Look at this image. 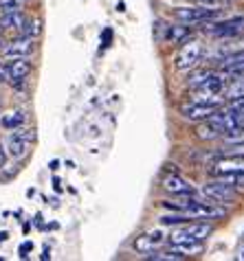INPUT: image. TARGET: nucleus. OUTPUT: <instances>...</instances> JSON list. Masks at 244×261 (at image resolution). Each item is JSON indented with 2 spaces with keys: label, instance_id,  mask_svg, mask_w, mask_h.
Segmentation results:
<instances>
[{
  "label": "nucleus",
  "instance_id": "473e14b6",
  "mask_svg": "<svg viewBox=\"0 0 244 261\" xmlns=\"http://www.w3.org/2000/svg\"><path fill=\"white\" fill-rule=\"evenodd\" d=\"M7 237H9V235H7V233H0V242H5V239Z\"/></svg>",
  "mask_w": 244,
  "mask_h": 261
},
{
  "label": "nucleus",
  "instance_id": "20e7f679",
  "mask_svg": "<svg viewBox=\"0 0 244 261\" xmlns=\"http://www.w3.org/2000/svg\"><path fill=\"white\" fill-rule=\"evenodd\" d=\"M222 9H209V7H181L174 11L176 20H181L183 24H193V22H209L218 16Z\"/></svg>",
  "mask_w": 244,
  "mask_h": 261
},
{
  "label": "nucleus",
  "instance_id": "a878e982",
  "mask_svg": "<svg viewBox=\"0 0 244 261\" xmlns=\"http://www.w3.org/2000/svg\"><path fill=\"white\" fill-rule=\"evenodd\" d=\"M33 250V244L31 242H25L22 246H20V259H27L29 255H27V252H31Z\"/></svg>",
  "mask_w": 244,
  "mask_h": 261
},
{
  "label": "nucleus",
  "instance_id": "7ed1b4c3",
  "mask_svg": "<svg viewBox=\"0 0 244 261\" xmlns=\"http://www.w3.org/2000/svg\"><path fill=\"white\" fill-rule=\"evenodd\" d=\"M35 141V132L33 129H22V127H16L9 139H7V154L11 158H22L27 156L31 143Z\"/></svg>",
  "mask_w": 244,
  "mask_h": 261
},
{
  "label": "nucleus",
  "instance_id": "9b49d317",
  "mask_svg": "<svg viewBox=\"0 0 244 261\" xmlns=\"http://www.w3.org/2000/svg\"><path fill=\"white\" fill-rule=\"evenodd\" d=\"M220 70L222 75L227 77H235L244 72V50H238V53H229L227 57L220 60Z\"/></svg>",
  "mask_w": 244,
  "mask_h": 261
},
{
  "label": "nucleus",
  "instance_id": "1a4fd4ad",
  "mask_svg": "<svg viewBox=\"0 0 244 261\" xmlns=\"http://www.w3.org/2000/svg\"><path fill=\"white\" fill-rule=\"evenodd\" d=\"M213 176L216 173H233V171H244V156H235V154H229V156H220L213 161Z\"/></svg>",
  "mask_w": 244,
  "mask_h": 261
},
{
  "label": "nucleus",
  "instance_id": "6e6552de",
  "mask_svg": "<svg viewBox=\"0 0 244 261\" xmlns=\"http://www.w3.org/2000/svg\"><path fill=\"white\" fill-rule=\"evenodd\" d=\"M218 108L216 106H209V103H198V101H191V103H185L181 106V114L185 119L189 121H207L209 117H213L216 114Z\"/></svg>",
  "mask_w": 244,
  "mask_h": 261
},
{
  "label": "nucleus",
  "instance_id": "aec40b11",
  "mask_svg": "<svg viewBox=\"0 0 244 261\" xmlns=\"http://www.w3.org/2000/svg\"><path fill=\"white\" fill-rule=\"evenodd\" d=\"M189 38V29L183 27V24H176V27H167V33H165V40L172 42V44H178V42H185Z\"/></svg>",
  "mask_w": 244,
  "mask_h": 261
},
{
  "label": "nucleus",
  "instance_id": "c9c22d12",
  "mask_svg": "<svg viewBox=\"0 0 244 261\" xmlns=\"http://www.w3.org/2000/svg\"><path fill=\"white\" fill-rule=\"evenodd\" d=\"M22 3H25V0H22Z\"/></svg>",
  "mask_w": 244,
  "mask_h": 261
},
{
  "label": "nucleus",
  "instance_id": "f704fd0d",
  "mask_svg": "<svg viewBox=\"0 0 244 261\" xmlns=\"http://www.w3.org/2000/svg\"><path fill=\"white\" fill-rule=\"evenodd\" d=\"M242 259H244V252H242Z\"/></svg>",
  "mask_w": 244,
  "mask_h": 261
},
{
  "label": "nucleus",
  "instance_id": "39448f33",
  "mask_svg": "<svg viewBox=\"0 0 244 261\" xmlns=\"http://www.w3.org/2000/svg\"><path fill=\"white\" fill-rule=\"evenodd\" d=\"M183 213L187 215L189 220H220V217H227L225 208L211 204V202H196V200H191L189 206L185 208Z\"/></svg>",
  "mask_w": 244,
  "mask_h": 261
},
{
  "label": "nucleus",
  "instance_id": "5701e85b",
  "mask_svg": "<svg viewBox=\"0 0 244 261\" xmlns=\"http://www.w3.org/2000/svg\"><path fill=\"white\" fill-rule=\"evenodd\" d=\"M213 75V70L211 68H200V70H196V72H191L189 75V88H196V86H200L205 82V79H209Z\"/></svg>",
  "mask_w": 244,
  "mask_h": 261
},
{
  "label": "nucleus",
  "instance_id": "393cba45",
  "mask_svg": "<svg viewBox=\"0 0 244 261\" xmlns=\"http://www.w3.org/2000/svg\"><path fill=\"white\" fill-rule=\"evenodd\" d=\"M20 5H22V0H0V9L5 11H20Z\"/></svg>",
  "mask_w": 244,
  "mask_h": 261
},
{
  "label": "nucleus",
  "instance_id": "f3484780",
  "mask_svg": "<svg viewBox=\"0 0 244 261\" xmlns=\"http://www.w3.org/2000/svg\"><path fill=\"white\" fill-rule=\"evenodd\" d=\"M225 97L231 101V99H240V97H244V72L242 75H235L233 77V82L229 84V86H225Z\"/></svg>",
  "mask_w": 244,
  "mask_h": 261
},
{
  "label": "nucleus",
  "instance_id": "6ab92c4d",
  "mask_svg": "<svg viewBox=\"0 0 244 261\" xmlns=\"http://www.w3.org/2000/svg\"><path fill=\"white\" fill-rule=\"evenodd\" d=\"M25 112L22 110H13V112H7L5 117H3V127L5 129H16V127H22L25 125Z\"/></svg>",
  "mask_w": 244,
  "mask_h": 261
},
{
  "label": "nucleus",
  "instance_id": "bb28decb",
  "mask_svg": "<svg viewBox=\"0 0 244 261\" xmlns=\"http://www.w3.org/2000/svg\"><path fill=\"white\" fill-rule=\"evenodd\" d=\"M198 3H203L207 7H220V5H225V3H233V0H198Z\"/></svg>",
  "mask_w": 244,
  "mask_h": 261
},
{
  "label": "nucleus",
  "instance_id": "f03ea898",
  "mask_svg": "<svg viewBox=\"0 0 244 261\" xmlns=\"http://www.w3.org/2000/svg\"><path fill=\"white\" fill-rule=\"evenodd\" d=\"M213 226L211 224H203V222H196V224H189L185 222L181 224V228H176L174 233L169 235V242L172 244H183V242H203L211 235Z\"/></svg>",
  "mask_w": 244,
  "mask_h": 261
},
{
  "label": "nucleus",
  "instance_id": "412c9836",
  "mask_svg": "<svg viewBox=\"0 0 244 261\" xmlns=\"http://www.w3.org/2000/svg\"><path fill=\"white\" fill-rule=\"evenodd\" d=\"M222 141H225V145L244 143V125H235L231 129H227V132H222Z\"/></svg>",
  "mask_w": 244,
  "mask_h": 261
},
{
  "label": "nucleus",
  "instance_id": "a211bd4d",
  "mask_svg": "<svg viewBox=\"0 0 244 261\" xmlns=\"http://www.w3.org/2000/svg\"><path fill=\"white\" fill-rule=\"evenodd\" d=\"M172 250L183 257H196L203 252V246H200V242H183V244H172Z\"/></svg>",
  "mask_w": 244,
  "mask_h": 261
},
{
  "label": "nucleus",
  "instance_id": "4468645a",
  "mask_svg": "<svg viewBox=\"0 0 244 261\" xmlns=\"http://www.w3.org/2000/svg\"><path fill=\"white\" fill-rule=\"evenodd\" d=\"M9 72V82H25L31 72V64L27 62V57H13V62L7 66Z\"/></svg>",
  "mask_w": 244,
  "mask_h": 261
},
{
  "label": "nucleus",
  "instance_id": "c85d7f7f",
  "mask_svg": "<svg viewBox=\"0 0 244 261\" xmlns=\"http://www.w3.org/2000/svg\"><path fill=\"white\" fill-rule=\"evenodd\" d=\"M110 40H112V31H110V29H106L104 35H102V46H108Z\"/></svg>",
  "mask_w": 244,
  "mask_h": 261
},
{
  "label": "nucleus",
  "instance_id": "b1692460",
  "mask_svg": "<svg viewBox=\"0 0 244 261\" xmlns=\"http://www.w3.org/2000/svg\"><path fill=\"white\" fill-rule=\"evenodd\" d=\"M189 217L185 213H178V215H163L161 217V226H176V224H185Z\"/></svg>",
  "mask_w": 244,
  "mask_h": 261
},
{
  "label": "nucleus",
  "instance_id": "f257e3e1",
  "mask_svg": "<svg viewBox=\"0 0 244 261\" xmlns=\"http://www.w3.org/2000/svg\"><path fill=\"white\" fill-rule=\"evenodd\" d=\"M203 55H205L203 42L200 40H187L181 46V50L176 53L174 66H176V70H191L193 66H198V64L203 62Z\"/></svg>",
  "mask_w": 244,
  "mask_h": 261
},
{
  "label": "nucleus",
  "instance_id": "2eb2a0df",
  "mask_svg": "<svg viewBox=\"0 0 244 261\" xmlns=\"http://www.w3.org/2000/svg\"><path fill=\"white\" fill-rule=\"evenodd\" d=\"M25 16L22 11H5L0 16V29H7V31H20L25 27Z\"/></svg>",
  "mask_w": 244,
  "mask_h": 261
},
{
  "label": "nucleus",
  "instance_id": "4be33fe9",
  "mask_svg": "<svg viewBox=\"0 0 244 261\" xmlns=\"http://www.w3.org/2000/svg\"><path fill=\"white\" fill-rule=\"evenodd\" d=\"M20 31L25 33V38H31V40H35V38H38V35L42 33V20H40V18L25 20V27L20 29Z\"/></svg>",
  "mask_w": 244,
  "mask_h": 261
},
{
  "label": "nucleus",
  "instance_id": "2f4dec72",
  "mask_svg": "<svg viewBox=\"0 0 244 261\" xmlns=\"http://www.w3.org/2000/svg\"><path fill=\"white\" fill-rule=\"evenodd\" d=\"M42 259H44V261H46V259H51V255H48V248H44V255H42Z\"/></svg>",
  "mask_w": 244,
  "mask_h": 261
},
{
  "label": "nucleus",
  "instance_id": "7c9ffc66",
  "mask_svg": "<svg viewBox=\"0 0 244 261\" xmlns=\"http://www.w3.org/2000/svg\"><path fill=\"white\" fill-rule=\"evenodd\" d=\"M48 167H51L53 171H55V169H60V161H51V165H48Z\"/></svg>",
  "mask_w": 244,
  "mask_h": 261
},
{
  "label": "nucleus",
  "instance_id": "cd10ccee",
  "mask_svg": "<svg viewBox=\"0 0 244 261\" xmlns=\"http://www.w3.org/2000/svg\"><path fill=\"white\" fill-rule=\"evenodd\" d=\"M5 82H9V72H7V66L3 62H0V84H5Z\"/></svg>",
  "mask_w": 244,
  "mask_h": 261
},
{
  "label": "nucleus",
  "instance_id": "c756f323",
  "mask_svg": "<svg viewBox=\"0 0 244 261\" xmlns=\"http://www.w3.org/2000/svg\"><path fill=\"white\" fill-rule=\"evenodd\" d=\"M5 163H7V151L3 149V145H0V167H5Z\"/></svg>",
  "mask_w": 244,
  "mask_h": 261
},
{
  "label": "nucleus",
  "instance_id": "0eeeda50",
  "mask_svg": "<svg viewBox=\"0 0 244 261\" xmlns=\"http://www.w3.org/2000/svg\"><path fill=\"white\" fill-rule=\"evenodd\" d=\"M203 193H205V198H209L213 202V204H233V202H235L233 187H229L225 182H218V180L207 182L203 187Z\"/></svg>",
  "mask_w": 244,
  "mask_h": 261
},
{
  "label": "nucleus",
  "instance_id": "f8f14e48",
  "mask_svg": "<svg viewBox=\"0 0 244 261\" xmlns=\"http://www.w3.org/2000/svg\"><path fill=\"white\" fill-rule=\"evenodd\" d=\"M163 189L167 193H174V195H191L193 189L187 180H183L178 173H172V176H165L163 178Z\"/></svg>",
  "mask_w": 244,
  "mask_h": 261
},
{
  "label": "nucleus",
  "instance_id": "9d476101",
  "mask_svg": "<svg viewBox=\"0 0 244 261\" xmlns=\"http://www.w3.org/2000/svg\"><path fill=\"white\" fill-rule=\"evenodd\" d=\"M33 50H35V44L31 38H20V40H13L7 46H3V55L13 60V57H29Z\"/></svg>",
  "mask_w": 244,
  "mask_h": 261
},
{
  "label": "nucleus",
  "instance_id": "dca6fc26",
  "mask_svg": "<svg viewBox=\"0 0 244 261\" xmlns=\"http://www.w3.org/2000/svg\"><path fill=\"white\" fill-rule=\"evenodd\" d=\"M203 123L205 125H200L198 132H196V136L200 141H213V139H218V136H222V129L216 125V121H213L211 117L207 121H203Z\"/></svg>",
  "mask_w": 244,
  "mask_h": 261
},
{
  "label": "nucleus",
  "instance_id": "72a5a7b5",
  "mask_svg": "<svg viewBox=\"0 0 244 261\" xmlns=\"http://www.w3.org/2000/svg\"><path fill=\"white\" fill-rule=\"evenodd\" d=\"M0 48H3V33H0Z\"/></svg>",
  "mask_w": 244,
  "mask_h": 261
},
{
  "label": "nucleus",
  "instance_id": "ddd939ff",
  "mask_svg": "<svg viewBox=\"0 0 244 261\" xmlns=\"http://www.w3.org/2000/svg\"><path fill=\"white\" fill-rule=\"evenodd\" d=\"M163 239H165V233H161V230H152V233H145V235L136 237L134 248L139 252H152L163 244Z\"/></svg>",
  "mask_w": 244,
  "mask_h": 261
},
{
  "label": "nucleus",
  "instance_id": "423d86ee",
  "mask_svg": "<svg viewBox=\"0 0 244 261\" xmlns=\"http://www.w3.org/2000/svg\"><path fill=\"white\" fill-rule=\"evenodd\" d=\"M203 24H205V33H209L211 38H238V35L244 33V16L216 24H207V22Z\"/></svg>",
  "mask_w": 244,
  "mask_h": 261
}]
</instances>
